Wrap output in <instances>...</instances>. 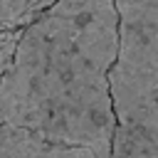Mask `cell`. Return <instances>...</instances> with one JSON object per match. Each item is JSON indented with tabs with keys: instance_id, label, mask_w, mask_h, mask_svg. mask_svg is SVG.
<instances>
[{
	"instance_id": "6da1fadb",
	"label": "cell",
	"mask_w": 158,
	"mask_h": 158,
	"mask_svg": "<svg viewBox=\"0 0 158 158\" xmlns=\"http://www.w3.org/2000/svg\"><path fill=\"white\" fill-rule=\"evenodd\" d=\"M118 54L114 0H57L22 27L0 79V123L111 158L109 69Z\"/></svg>"
},
{
	"instance_id": "7a4b0ae2",
	"label": "cell",
	"mask_w": 158,
	"mask_h": 158,
	"mask_svg": "<svg viewBox=\"0 0 158 158\" xmlns=\"http://www.w3.org/2000/svg\"><path fill=\"white\" fill-rule=\"evenodd\" d=\"M118 54L109 69L111 158H158V2L114 0Z\"/></svg>"
},
{
	"instance_id": "3957f363",
	"label": "cell",
	"mask_w": 158,
	"mask_h": 158,
	"mask_svg": "<svg viewBox=\"0 0 158 158\" xmlns=\"http://www.w3.org/2000/svg\"><path fill=\"white\" fill-rule=\"evenodd\" d=\"M0 158H101L91 148L47 141L27 128L0 123Z\"/></svg>"
},
{
	"instance_id": "277c9868",
	"label": "cell",
	"mask_w": 158,
	"mask_h": 158,
	"mask_svg": "<svg viewBox=\"0 0 158 158\" xmlns=\"http://www.w3.org/2000/svg\"><path fill=\"white\" fill-rule=\"evenodd\" d=\"M57 0H0V32L22 30Z\"/></svg>"
},
{
	"instance_id": "5b68a950",
	"label": "cell",
	"mask_w": 158,
	"mask_h": 158,
	"mask_svg": "<svg viewBox=\"0 0 158 158\" xmlns=\"http://www.w3.org/2000/svg\"><path fill=\"white\" fill-rule=\"evenodd\" d=\"M22 30H12L2 42H0V79L5 77L10 62H12V54H15V47H17V40H20Z\"/></svg>"
},
{
	"instance_id": "8992f818",
	"label": "cell",
	"mask_w": 158,
	"mask_h": 158,
	"mask_svg": "<svg viewBox=\"0 0 158 158\" xmlns=\"http://www.w3.org/2000/svg\"><path fill=\"white\" fill-rule=\"evenodd\" d=\"M7 35H10V32H0V42H2V40L7 37Z\"/></svg>"
},
{
	"instance_id": "52a82bcc",
	"label": "cell",
	"mask_w": 158,
	"mask_h": 158,
	"mask_svg": "<svg viewBox=\"0 0 158 158\" xmlns=\"http://www.w3.org/2000/svg\"><path fill=\"white\" fill-rule=\"evenodd\" d=\"M153 2H158V0H153Z\"/></svg>"
}]
</instances>
